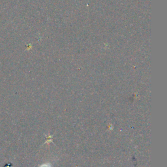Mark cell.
<instances>
[{
	"label": "cell",
	"mask_w": 167,
	"mask_h": 167,
	"mask_svg": "<svg viewBox=\"0 0 167 167\" xmlns=\"http://www.w3.org/2000/svg\"><path fill=\"white\" fill-rule=\"evenodd\" d=\"M41 167H51V166H48V165H44V166H41Z\"/></svg>",
	"instance_id": "cell-1"
}]
</instances>
